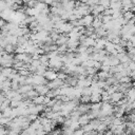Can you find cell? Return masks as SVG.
<instances>
[{
  "instance_id": "cell-1",
  "label": "cell",
  "mask_w": 135,
  "mask_h": 135,
  "mask_svg": "<svg viewBox=\"0 0 135 135\" xmlns=\"http://www.w3.org/2000/svg\"><path fill=\"white\" fill-rule=\"evenodd\" d=\"M14 59L15 57L6 52H3L1 58H0V65L2 68H12L14 64Z\"/></svg>"
},
{
  "instance_id": "cell-2",
  "label": "cell",
  "mask_w": 135,
  "mask_h": 135,
  "mask_svg": "<svg viewBox=\"0 0 135 135\" xmlns=\"http://www.w3.org/2000/svg\"><path fill=\"white\" fill-rule=\"evenodd\" d=\"M80 20H81V24H82L84 27H88V26H91V25H92V23H93V21H94V16H93L92 14H88V15L81 17Z\"/></svg>"
},
{
  "instance_id": "cell-3",
  "label": "cell",
  "mask_w": 135,
  "mask_h": 135,
  "mask_svg": "<svg viewBox=\"0 0 135 135\" xmlns=\"http://www.w3.org/2000/svg\"><path fill=\"white\" fill-rule=\"evenodd\" d=\"M124 97V94L123 93H121V92H119V91H116V92H114V93H112L111 95H110V102L111 103H117L119 100H121L122 98Z\"/></svg>"
},
{
  "instance_id": "cell-4",
  "label": "cell",
  "mask_w": 135,
  "mask_h": 135,
  "mask_svg": "<svg viewBox=\"0 0 135 135\" xmlns=\"http://www.w3.org/2000/svg\"><path fill=\"white\" fill-rule=\"evenodd\" d=\"M34 90L37 92L38 95H46L50 89L46 84H37V85H34Z\"/></svg>"
},
{
  "instance_id": "cell-5",
  "label": "cell",
  "mask_w": 135,
  "mask_h": 135,
  "mask_svg": "<svg viewBox=\"0 0 135 135\" xmlns=\"http://www.w3.org/2000/svg\"><path fill=\"white\" fill-rule=\"evenodd\" d=\"M44 78L47 80V81H52V80H55L58 76V73L54 70H46L45 73H44Z\"/></svg>"
},
{
  "instance_id": "cell-6",
  "label": "cell",
  "mask_w": 135,
  "mask_h": 135,
  "mask_svg": "<svg viewBox=\"0 0 135 135\" xmlns=\"http://www.w3.org/2000/svg\"><path fill=\"white\" fill-rule=\"evenodd\" d=\"M69 41V36L65 34H60L59 38L56 40V44L57 45H62V44H66Z\"/></svg>"
},
{
  "instance_id": "cell-7",
  "label": "cell",
  "mask_w": 135,
  "mask_h": 135,
  "mask_svg": "<svg viewBox=\"0 0 135 135\" xmlns=\"http://www.w3.org/2000/svg\"><path fill=\"white\" fill-rule=\"evenodd\" d=\"M90 117L88 116V114H81L80 116H79V118H78V122H79V124H80V127H83L84 124H86V123H89L90 122Z\"/></svg>"
},
{
  "instance_id": "cell-8",
  "label": "cell",
  "mask_w": 135,
  "mask_h": 135,
  "mask_svg": "<svg viewBox=\"0 0 135 135\" xmlns=\"http://www.w3.org/2000/svg\"><path fill=\"white\" fill-rule=\"evenodd\" d=\"M44 98H45V95H37L32 99V102L34 104H44Z\"/></svg>"
},
{
  "instance_id": "cell-9",
  "label": "cell",
  "mask_w": 135,
  "mask_h": 135,
  "mask_svg": "<svg viewBox=\"0 0 135 135\" xmlns=\"http://www.w3.org/2000/svg\"><path fill=\"white\" fill-rule=\"evenodd\" d=\"M122 17L128 21V20H130V19H132L133 17H134V13L132 12V11H127V12H123V15H122Z\"/></svg>"
},
{
  "instance_id": "cell-10",
  "label": "cell",
  "mask_w": 135,
  "mask_h": 135,
  "mask_svg": "<svg viewBox=\"0 0 135 135\" xmlns=\"http://www.w3.org/2000/svg\"><path fill=\"white\" fill-rule=\"evenodd\" d=\"M5 23H6V21H5L3 18H1V17H0V28H1Z\"/></svg>"
},
{
  "instance_id": "cell-11",
  "label": "cell",
  "mask_w": 135,
  "mask_h": 135,
  "mask_svg": "<svg viewBox=\"0 0 135 135\" xmlns=\"http://www.w3.org/2000/svg\"><path fill=\"white\" fill-rule=\"evenodd\" d=\"M104 135H115V134L113 133V131H111V130H110V131L107 130V131L104 132Z\"/></svg>"
},
{
  "instance_id": "cell-12",
  "label": "cell",
  "mask_w": 135,
  "mask_h": 135,
  "mask_svg": "<svg viewBox=\"0 0 135 135\" xmlns=\"http://www.w3.org/2000/svg\"><path fill=\"white\" fill-rule=\"evenodd\" d=\"M132 88H134V89H135V81L132 83Z\"/></svg>"
},
{
  "instance_id": "cell-13",
  "label": "cell",
  "mask_w": 135,
  "mask_h": 135,
  "mask_svg": "<svg viewBox=\"0 0 135 135\" xmlns=\"http://www.w3.org/2000/svg\"><path fill=\"white\" fill-rule=\"evenodd\" d=\"M131 2H132L133 5H135V0H131Z\"/></svg>"
},
{
  "instance_id": "cell-14",
  "label": "cell",
  "mask_w": 135,
  "mask_h": 135,
  "mask_svg": "<svg viewBox=\"0 0 135 135\" xmlns=\"http://www.w3.org/2000/svg\"><path fill=\"white\" fill-rule=\"evenodd\" d=\"M77 1H82V2H83V1H84V0H77Z\"/></svg>"
}]
</instances>
